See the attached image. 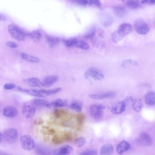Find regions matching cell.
<instances>
[{"instance_id":"6da1fadb","label":"cell","mask_w":155,"mask_h":155,"mask_svg":"<svg viewBox=\"0 0 155 155\" xmlns=\"http://www.w3.org/2000/svg\"><path fill=\"white\" fill-rule=\"evenodd\" d=\"M72 139V133L70 131H63L55 134L52 138V141L55 144H59L65 141H70Z\"/></svg>"},{"instance_id":"7a4b0ae2","label":"cell","mask_w":155,"mask_h":155,"mask_svg":"<svg viewBox=\"0 0 155 155\" xmlns=\"http://www.w3.org/2000/svg\"><path fill=\"white\" fill-rule=\"evenodd\" d=\"M8 31L13 38L19 41L24 40L27 36V34L16 25L12 24L9 25L8 27Z\"/></svg>"},{"instance_id":"3957f363","label":"cell","mask_w":155,"mask_h":155,"mask_svg":"<svg viewBox=\"0 0 155 155\" xmlns=\"http://www.w3.org/2000/svg\"><path fill=\"white\" fill-rule=\"evenodd\" d=\"M86 79H92L95 81L101 80L104 78V75L102 72L95 67H91L86 71L84 74Z\"/></svg>"},{"instance_id":"277c9868","label":"cell","mask_w":155,"mask_h":155,"mask_svg":"<svg viewBox=\"0 0 155 155\" xmlns=\"http://www.w3.org/2000/svg\"><path fill=\"white\" fill-rule=\"evenodd\" d=\"M105 108V106L102 104H95L91 105L89 108L91 116L95 120L100 119L103 115V110Z\"/></svg>"},{"instance_id":"5b68a950","label":"cell","mask_w":155,"mask_h":155,"mask_svg":"<svg viewBox=\"0 0 155 155\" xmlns=\"http://www.w3.org/2000/svg\"><path fill=\"white\" fill-rule=\"evenodd\" d=\"M20 142L24 149L27 150H31L35 147L34 140L29 135H24L20 138Z\"/></svg>"},{"instance_id":"8992f818","label":"cell","mask_w":155,"mask_h":155,"mask_svg":"<svg viewBox=\"0 0 155 155\" xmlns=\"http://www.w3.org/2000/svg\"><path fill=\"white\" fill-rule=\"evenodd\" d=\"M54 115L55 118L60 119L64 122H68L75 117L74 115L69 113L66 110L62 109H55Z\"/></svg>"},{"instance_id":"52a82bcc","label":"cell","mask_w":155,"mask_h":155,"mask_svg":"<svg viewBox=\"0 0 155 155\" xmlns=\"http://www.w3.org/2000/svg\"><path fill=\"white\" fill-rule=\"evenodd\" d=\"M5 139L10 143H14L18 140V133L17 130L14 128H10L6 129L4 132Z\"/></svg>"},{"instance_id":"ba28073f","label":"cell","mask_w":155,"mask_h":155,"mask_svg":"<svg viewBox=\"0 0 155 155\" xmlns=\"http://www.w3.org/2000/svg\"><path fill=\"white\" fill-rule=\"evenodd\" d=\"M134 28L136 32L141 35L147 34L150 30L149 27L146 23L141 19H137L135 21Z\"/></svg>"},{"instance_id":"9c48e42d","label":"cell","mask_w":155,"mask_h":155,"mask_svg":"<svg viewBox=\"0 0 155 155\" xmlns=\"http://www.w3.org/2000/svg\"><path fill=\"white\" fill-rule=\"evenodd\" d=\"M36 112V109L33 105L25 104L23 106L22 112L24 116L27 119L33 118L35 115Z\"/></svg>"},{"instance_id":"30bf717a","label":"cell","mask_w":155,"mask_h":155,"mask_svg":"<svg viewBox=\"0 0 155 155\" xmlns=\"http://www.w3.org/2000/svg\"><path fill=\"white\" fill-rule=\"evenodd\" d=\"M126 104L124 101H120L114 105L111 108V111L115 115L120 114L125 110Z\"/></svg>"},{"instance_id":"8fae6325","label":"cell","mask_w":155,"mask_h":155,"mask_svg":"<svg viewBox=\"0 0 155 155\" xmlns=\"http://www.w3.org/2000/svg\"><path fill=\"white\" fill-rule=\"evenodd\" d=\"M18 113V109L12 106H8L5 107L3 110V114L5 117L13 118L17 116Z\"/></svg>"},{"instance_id":"7c38bea8","label":"cell","mask_w":155,"mask_h":155,"mask_svg":"<svg viewBox=\"0 0 155 155\" xmlns=\"http://www.w3.org/2000/svg\"><path fill=\"white\" fill-rule=\"evenodd\" d=\"M116 93L113 91H110L98 94H91L89 95L90 98L95 100H102L107 98H114Z\"/></svg>"},{"instance_id":"4fadbf2b","label":"cell","mask_w":155,"mask_h":155,"mask_svg":"<svg viewBox=\"0 0 155 155\" xmlns=\"http://www.w3.org/2000/svg\"><path fill=\"white\" fill-rule=\"evenodd\" d=\"M73 150V147L69 145H65L54 150L53 155H68Z\"/></svg>"},{"instance_id":"5bb4252c","label":"cell","mask_w":155,"mask_h":155,"mask_svg":"<svg viewBox=\"0 0 155 155\" xmlns=\"http://www.w3.org/2000/svg\"><path fill=\"white\" fill-rule=\"evenodd\" d=\"M68 105L67 102L60 99H56L52 102L48 103L47 107L48 108H60L66 106Z\"/></svg>"},{"instance_id":"9a60e30c","label":"cell","mask_w":155,"mask_h":155,"mask_svg":"<svg viewBox=\"0 0 155 155\" xmlns=\"http://www.w3.org/2000/svg\"><path fill=\"white\" fill-rule=\"evenodd\" d=\"M92 39L93 44L96 47L98 48L104 46V38L102 33H98L96 32L95 35Z\"/></svg>"},{"instance_id":"2e32d148","label":"cell","mask_w":155,"mask_h":155,"mask_svg":"<svg viewBox=\"0 0 155 155\" xmlns=\"http://www.w3.org/2000/svg\"><path fill=\"white\" fill-rule=\"evenodd\" d=\"M59 77L57 75H51L47 77L42 82V86L50 87L54 84L58 80Z\"/></svg>"},{"instance_id":"e0dca14e","label":"cell","mask_w":155,"mask_h":155,"mask_svg":"<svg viewBox=\"0 0 155 155\" xmlns=\"http://www.w3.org/2000/svg\"><path fill=\"white\" fill-rule=\"evenodd\" d=\"M138 141L141 144L145 146H150L152 143V139L150 136L148 134L143 133H141L138 138Z\"/></svg>"},{"instance_id":"ac0fdd59","label":"cell","mask_w":155,"mask_h":155,"mask_svg":"<svg viewBox=\"0 0 155 155\" xmlns=\"http://www.w3.org/2000/svg\"><path fill=\"white\" fill-rule=\"evenodd\" d=\"M131 147L130 144L128 142L123 140L118 145L117 148V152L119 155H122L129 150Z\"/></svg>"},{"instance_id":"d6986e66","label":"cell","mask_w":155,"mask_h":155,"mask_svg":"<svg viewBox=\"0 0 155 155\" xmlns=\"http://www.w3.org/2000/svg\"><path fill=\"white\" fill-rule=\"evenodd\" d=\"M17 89L21 92L27 93L33 96L40 98H45L44 95L40 93L39 89H26L19 86L17 87Z\"/></svg>"},{"instance_id":"ffe728a7","label":"cell","mask_w":155,"mask_h":155,"mask_svg":"<svg viewBox=\"0 0 155 155\" xmlns=\"http://www.w3.org/2000/svg\"><path fill=\"white\" fill-rule=\"evenodd\" d=\"M118 31L124 37L131 32L132 27L129 24L124 23L120 26Z\"/></svg>"},{"instance_id":"44dd1931","label":"cell","mask_w":155,"mask_h":155,"mask_svg":"<svg viewBox=\"0 0 155 155\" xmlns=\"http://www.w3.org/2000/svg\"><path fill=\"white\" fill-rule=\"evenodd\" d=\"M24 81L30 86L33 87H40L42 86V82L36 77L31 78L24 80Z\"/></svg>"},{"instance_id":"7402d4cb","label":"cell","mask_w":155,"mask_h":155,"mask_svg":"<svg viewBox=\"0 0 155 155\" xmlns=\"http://www.w3.org/2000/svg\"><path fill=\"white\" fill-rule=\"evenodd\" d=\"M35 153L37 155H51L50 150L41 145H38L35 147Z\"/></svg>"},{"instance_id":"603a6c76","label":"cell","mask_w":155,"mask_h":155,"mask_svg":"<svg viewBox=\"0 0 155 155\" xmlns=\"http://www.w3.org/2000/svg\"><path fill=\"white\" fill-rule=\"evenodd\" d=\"M114 148L110 144H106L103 145L100 150L101 155H111L113 152Z\"/></svg>"},{"instance_id":"cb8c5ba5","label":"cell","mask_w":155,"mask_h":155,"mask_svg":"<svg viewBox=\"0 0 155 155\" xmlns=\"http://www.w3.org/2000/svg\"><path fill=\"white\" fill-rule=\"evenodd\" d=\"M145 103L149 105H155V93L152 92L147 93L145 96Z\"/></svg>"},{"instance_id":"d4e9b609","label":"cell","mask_w":155,"mask_h":155,"mask_svg":"<svg viewBox=\"0 0 155 155\" xmlns=\"http://www.w3.org/2000/svg\"><path fill=\"white\" fill-rule=\"evenodd\" d=\"M114 11L115 15L118 17L123 18L125 17L126 15V10L123 6H117L115 8Z\"/></svg>"},{"instance_id":"484cf974","label":"cell","mask_w":155,"mask_h":155,"mask_svg":"<svg viewBox=\"0 0 155 155\" xmlns=\"http://www.w3.org/2000/svg\"><path fill=\"white\" fill-rule=\"evenodd\" d=\"M21 55L23 59L29 62L37 63L40 61V60L38 58L24 53H21Z\"/></svg>"},{"instance_id":"4316f807","label":"cell","mask_w":155,"mask_h":155,"mask_svg":"<svg viewBox=\"0 0 155 155\" xmlns=\"http://www.w3.org/2000/svg\"><path fill=\"white\" fill-rule=\"evenodd\" d=\"M132 108L136 112H139L141 110L142 104L141 100L140 99H134L132 98Z\"/></svg>"},{"instance_id":"83f0119b","label":"cell","mask_w":155,"mask_h":155,"mask_svg":"<svg viewBox=\"0 0 155 155\" xmlns=\"http://www.w3.org/2000/svg\"><path fill=\"white\" fill-rule=\"evenodd\" d=\"M27 36L31 39L34 41H39L41 39L42 35L40 32L38 31H34L30 33H27Z\"/></svg>"},{"instance_id":"f1b7e54d","label":"cell","mask_w":155,"mask_h":155,"mask_svg":"<svg viewBox=\"0 0 155 155\" xmlns=\"http://www.w3.org/2000/svg\"><path fill=\"white\" fill-rule=\"evenodd\" d=\"M46 40L47 42L51 47L57 45L60 42V39L58 37L49 36L46 37Z\"/></svg>"},{"instance_id":"f546056e","label":"cell","mask_w":155,"mask_h":155,"mask_svg":"<svg viewBox=\"0 0 155 155\" xmlns=\"http://www.w3.org/2000/svg\"><path fill=\"white\" fill-rule=\"evenodd\" d=\"M41 133L44 135H52L56 134L55 130L53 128L46 126L43 127V129L41 130Z\"/></svg>"},{"instance_id":"4dcf8cb0","label":"cell","mask_w":155,"mask_h":155,"mask_svg":"<svg viewBox=\"0 0 155 155\" xmlns=\"http://www.w3.org/2000/svg\"><path fill=\"white\" fill-rule=\"evenodd\" d=\"M34 105L37 107H42L47 106L48 103L44 99L40 98L34 99L32 101Z\"/></svg>"},{"instance_id":"1f68e13d","label":"cell","mask_w":155,"mask_h":155,"mask_svg":"<svg viewBox=\"0 0 155 155\" xmlns=\"http://www.w3.org/2000/svg\"><path fill=\"white\" fill-rule=\"evenodd\" d=\"M75 47L85 50H88L89 48V46L86 42L81 40H77Z\"/></svg>"},{"instance_id":"d6a6232c","label":"cell","mask_w":155,"mask_h":155,"mask_svg":"<svg viewBox=\"0 0 155 155\" xmlns=\"http://www.w3.org/2000/svg\"><path fill=\"white\" fill-rule=\"evenodd\" d=\"M127 5L129 8L133 10L137 9L140 6V3L136 1H128L127 3Z\"/></svg>"},{"instance_id":"836d02e7","label":"cell","mask_w":155,"mask_h":155,"mask_svg":"<svg viewBox=\"0 0 155 155\" xmlns=\"http://www.w3.org/2000/svg\"><path fill=\"white\" fill-rule=\"evenodd\" d=\"M75 117L78 124V126L82 127L85 118V115L82 113H79L75 116Z\"/></svg>"},{"instance_id":"e575fe53","label":"cell","mask_w":155,"mask_h":155,"mask_svg":"<svg viewBox=\"0 0 155 155\" xmlns=\"http://www.w3.org/2000/svg\"><path fill=\"white\" fill-rule=\"evenodd\" d=\"M69 108L74 111L80 112L82 109V106L79 103L74 102H72L69 106Z\"/></svg>"},{"instance_id":"d590c367","label":"cell","mask_w":155,"mask_h":155,"mask_svg":"<svg viewBox=\"0 0 155 155\" xmlns=\"http://www.w3.org/2000/svg\"><path fill=\"white\" fill-rule=\"evenodd\" d=\"M123 37L118 30L114 32L112 35V40L115 43L120 41Z\"/></svg>"},{"instance_id":"8d00e7d4","label":"cell","mask_w":155,"mask_h":155,"mask_svg":"<svg viewBox=\"0 0 155 155\" xmlns=\"http://www.w3.org/2000/svg\"><path fill=\"white\" fill-rule=\"evenodd\" d=\"M62 89L60 88H57L49 90L44 89V93L45 95L47 96L54 95L61 92Z\"/></svg>"},{"instance_id":"74e56055","label":"cell","mask_w":155,"mask_h":155,"mask_svg":"<svg viewBox=\"0 0 155 155\" xmlns=\"http://www.w3.org/2000/svg\"><path fill=\"white\" fill-rule=\"evenodd\" d=\"M79 155H97V151L94 149H89L80 152Z\"/></svg>"},{"instance_id":"f35d334b","label":"cell","mask_w":155,"mask_h":155,"mask_svg":"<svg viewBox=\"0 0 155 155\" xmlns=\"http://www.w3.org/2000/svg\"><path fill=\"white\" fill-rule=\"evenodd\" d=\"M103 25L105 27H108L111 25L113 21L112 18L110 16H105L102 20Z\"/></svg>"},{"instance_id":"ab89813d","label":"cell","mask_w":155,"mask_h":155,"mask_svg":"<svg viewBox=\"0 0 155 155\" xmlns=\"http://www.w3.org/2000/svg\"><path fill=\"white\" fill-rule=\"evenodd\" d=\"M77 40L76 39L73 38L65 40L64 43L67 47H75V44Z\"/></svg>"},{"instance_id":"60d3db41","label":"cell","mask_w":155,"mask_h":155,"mask_svg":"<svg viewBox=\"0 0 155 155\" xmlns=\"http://www.w3.org/2000/svg\"><path fill=\"white\" fill-rule=\"evenodd\" d=\"M86 140L85 138L80 137L76 139L75 140L76 145L78 147L83 146L86 143Z\"/></svg>"},{"instance_id":"b9f144b4","label":"cell","mask_w":155,"mask_h":155,"mask_svg":"<svg viewBox=\"0 0 155 155\" xmlns=\"http://www.w3.org/2000/svg\"><path fill=\"white\" fill-rule=\"evenodd\" d=\"M131 65L137 66V63L134 61L128 60L124 61L122 63L121 66L123 68H125L127 66Z\"/></svg>"},{"instance_id":"7bdbcfd3","label":"cell","mask_w":155,"mask_h":155,"mask_svg":"<svg viewBox=\"0 0 155 155\" xmlns=\"http://www.w3.org/2000/svg\"><path fill=\"white\" fill-rule=\"evenodd\" d=\"M96 32V30L95 28H94L92 29L85 36L84 38L87 39L92 38L95 35Z\"/></svg>"},{"instance_id":"ee69618b","label":"cell","mask_w":155,"mask_h":155,"mask_svg":"<svg viewBox=\"0 0 155 155\" xmlns=\"http://www.w3.org/2000/svg\"><path fill=\"white\" fill-rule=\"evenodd\" d=\"M88 5L97 8H100L101 6L100 2L98 0H91V1H89Z\"/></svg>"},{"instance_id":"f6af8a7d","label":"cell","mask_w":155,"mask_h":155,"mask_svg":"<svg viewBox=\"0 0 155 155\" xmlns=\"http://www.w3.org/2000/svg\"><path fill=\"white\" fill-rule=\"evenodd\" d=\"M5 89L7 90H12L16 87V86L15 83H7L4 86Z\"/></svg>"},{"instance_id":"bcb514c9","label":"cell","mask_w":155,"mask_h":155,"mask_svg":"<svg viewBox=\"0 0 155 155\" xmlns=\"http://www.w3.org/2000/svg\"><path fill=\"white\" fill-rule=\"evenodd\" d=\"M74 2L77 4L83 6H86L89 4V1L86 0H77Z\"/></svg>"},{"instance_id":"7dc6e473","label":"cell","mask_w":155,"mask_h":155,"mask_svg":"<svg viewBox=\"0 0 155 155\" xmlns=\"http://www.w3.org/2000/svg\"><path fill=\"white\" fill-rule=\"evenodd\" d=\"M143 4L154 5L155 4V0H144L141 2Z\"/></svg>"},{"instance_id":"c3c4849f","label":"cell","mask_w":155,"mask_h":155,"mask_svg":"<svg viewBox=\"0 0 155 155\" xmlns=\"http://www.w3.org/2000/svg\"><path fill=\"white\" fill-rule=\"evenodd\" d=\"M7 46L11 48H16L18 47V45L12 42H8L6 43Z\"/></svg>"},{"instance_id":"681fc988","label":"cell","mask_w":155,"mask_h":155,"mask_svg":"<svg viewBox=\"0 0 155 155\" xmlns=\"http://www.w3.org/2000/svg\"><path fill=\"white\" fill-rule=\"evenodd\" d=\"M5 139V137L4 134L2 132L0 133V142L1 143L3 142Z\"/></svg>"},{"instance_id":"f907efd6","label":"cell","mask_w":155,"mask_h":155,"mask_svg":"<svg viewBox=\"0 0 155 155\" xmlns=\"http://www.w3.org/2000/svg\"><path fill=\"white\" fill-rule=\"evenodd\" d=\"M34 123L36 124L41 125L44 123V121L41 119L39 121H35Z\"/></svg>"},{"instance_id":"816d5d0a","label":"cell","mask_w":155,"mask_h":155,"mask_svg":"<svg viewBox=\"0 0 155 155\" xmlns=\"http://www.w3.org/2000/svg\"><path fill=\"white\" fill-rule=\"evenodd\" d=\"M1 18H0V20H1V21H5L6 20V18L5 16V15H1Z\"/></svg>"},{"instance_id":"f5cc1de1","label":"cell","mask_w":155,"mask_h":155,"mask_svg":"<svg viewBox=\"0 0 155 155\" xmlns=\"http://www.w3.org/2000/svg\"><path fill=\"white\" fill-rule=\"evenodd\" d=\"M1 155H8V154L7 153H4L3 152V153L1 152Z\"/></svg>"},{"instance_id":"db71d44e","label":"cell","mask_w":155,"mask_h":155,"mask_svg":"<svg viewBox=\"0 0 155 155\" xmlns=\"http://www.w3.org/2000/svg\"><path fill=\"white\" fill-rule=\"evenodd\" d=\"M154 22H155V21Z\"/></svg>"}]
</instances>
